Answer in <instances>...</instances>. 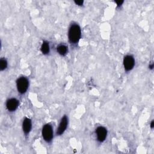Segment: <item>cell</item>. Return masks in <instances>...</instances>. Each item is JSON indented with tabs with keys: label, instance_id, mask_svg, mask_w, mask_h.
I'll return each mask as SVG.
<instances>
[{
	"label": "cell",
	"instance_id": "6da1fadb",
	"mask_svg": "<svg viewBox=\"0 0 154 154\" xmlns=\"http://www.w3.org/2000/svg\"><path fill=\"white\" fill-rule=\"evenodd\" d=\"M81 35V28L77 24H73L70 26L69 30V40L71 43L76 44L77 43Z\"/></svg>",
	"mask_w": 154,
	"mask_h": 154
},
{
	"label": "cell",
	"instance_id": "7a4b0ae2",
	"mask_svg": "<svg viewBox=\"0 0 154 154\" xmlns=\"http://www.w3.org/2000/svg\"><path fill=\"white\" fill-rule=\"evenodd\" d=\"M28 80L24 76L20 77L16 81V86L17 91L20 94L25 93L28 88Z\"/></svg>",
	"mask_w": 154,
	"mask_h": 154
},
{
	"label": "cell",
	"instance_id": "3957f363",
	"mask_svg": "<svg viewBox=\"0 0 154 154\" xmlns=\"http://www.w3.org/2000/svg\"><path fill=\"white\" fill-rule=\"evenodd\" d=\"M42 136L45 141L49 143L52 141L53 138L52 127L50 124H46L42 129Z\"/></svg>",
	"mask_w": 154,
	"mask_h": 154
},
{
	"label": "cell",
	"instance_id": "277c9868",
	"mask_svg": "<svg viewBox=\"0 0 154 154\" xmlns=\"http://www.w3.org/2000/svg\"><path fill=\"white\" fill-rule=\"evenodd\" d=\"M135 64V60L132 56L126 55L123 58V66L126 71L132 70Z\"/></svg>",
	"mask_w": 154,
	"mask_h": 154
},
{
	"label": "cell",
	"instance_id": "5b68a950",
	"mask_svg": "<svg viewBox=\"0 0 154 154\" xmlns=\"http://www.w3.org/2000/svg\"><path fill=\"white\" fill-rule=\"evenodd\" d=\"M96 133L97 135V139L99 141L103 142L105 140L107 135V131L105 128L99 126L96 130Z\"/></svg>",
	"mask_w": 154,
	"mask_h": 154
},
{
	"label": "cell",
	"instance_id": "8992f818",
	"mask_svg": "<svg viewBox=\"0 0 154 154\" xmlns=\"http://www.w3.org/2000/svg\"><path fill=\"white\" fill-rule=\"evenodd\" d=\"M67 125H68V119L66 116H64L61 120L58 128L57 129V134L58 135H60L62 134H63L67 128Z\"/></svg>",
	"mask_w": 154,
	"mask_h": 154
},
{
	"label": "cell",
	"instance_id": "52a82bcc",
	"mask_svg": "<svg viewBox=\"0 0 154 154\" xmlns=\"http://www.w3.org/2000/svg\"><path fill=\"white\" fill-rule=\"evenodd\" d=\"M19 105V101L15 98H11L7 101L6 107L9 111H13L16 109Z\"/></svg>",
	"mask_w": 154,
	"mask_h": 154
},
{
	"label": "cell",
	"instance_id": "ba28073f",
	"mask_svg": "<svg viewBox=\"0 0 154 154\" xmlns=\"http://www.w3.org/2000/svg\"><path fill=\"white\" fill-rule=\"evenodd\" d=\"M32 128V123H31V120L29 118L25 117L22 123V128L23 132L26 135L28 134Z\"/></svg>",
	"mask_w": 154,
	"mask_h": 154
},
{
	"label": "cell",
	"instance_id": "9c48e42d",
	"mask_svg": "<svg viewBox=\"0 0 154 154\" xmlns=\"http://www.w3.org/2000/svg\"><path fill=\"white\" fill-rule=\"evenodd\" d=\"M57 52H58V54H60L61 55H63V56L66 55V54L67 53V51H68L67 47L66 45H59L57 47Z\"/></svg>",
	"mask_w": 154,
	"mask_h": 154
},
{
	"label": "cell",
	"instance_id": "30bf717a",
	"mask_svg": "<svg viewBox=\"0 0 154 154\" xmlns=\"http://www.w3.org/2000/svg\"><path fill=\"white\" fill-rule=\"evenodd\" d=\"M41 51L43 54H48L49 52V45L48 42L43 41L41 46Z\"/></svg>",
	"mask_w": 154,
	"mask_h": 154
},
{
	"label": "cell",
	"instance_id": "8fae6325",
	"mask_svg": "<svg viewBox=\"0 0 154 154\" xmlns=\"http://www.w3.org/2000/svg\"><path fill=\"white\" fill-rule=\"evenodd\" d=\"M7 66V62L5 59L4 58H1L0 60V69L1 70H3L5 69H6Z\"/></svg>",
	"mask_w": 154,
	"mask_h": 154
},
{
	"label": "cell",
	"instance_id": "7c38bea8",
	"mask_svg": "<svg viewBox=\"0 0 154 154\" xmlns=\"http://www.w3.org/2000/svg\"><path fill=\"white\" fill-rule=\"evenodd\" d=\"M75 3L78 5H82L84 3L83 1H75Z\"/></svg>",
	"mask_w": 154,
	"mask_h": 154
},
{
	"label": "cell",
	"instance_id": "4fadbf2b",
	"mask_svg": "<svg viewBox=\"0 0 154 154\" xmlns=\"http://www.w3.org/2000/svg\"><path fill=\"white\" fill-rule=\"evenodd\" d=\"M115 2L117 4L118 7H120L123 3V1H115Z\"/></svg>",
	"mask_w": 154,
	"mask_h": 154
},
{
	"label": "cell",
	"instance_id": "5bb4252c",
	"mask_svg": "<svg viewBox=\"0 0 154 154\" xmlns=\"http://www.w3.org/2000/svg\"><path fill=\"white\" fill-rule=\"evenodd\" d=\"M154 122H153V121H152V122H151V124H150V127H151V128L152 129L153 128V126H154Z\"/></svg>",
	"mask_w": 154,
	"mask_h": 154
},
{
	"label": "cell",
	"instance_id": "9a60e30c",
	"mask_svg": "<svg viewBox=\"0 0 154 154\" xmlns=\"http://www.w3.org/2000/svg\"><path fill=\"white\" fill-rule=\"evenodd\" d=\"M153 64L152 63L151 65H150V66H149V68H150V69H153Z\"/></svg>",
	"mask_w": 154,
	"mask_h": 154
}]
</instances>
